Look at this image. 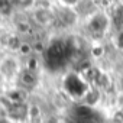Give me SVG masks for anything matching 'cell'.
Masks as SVG:
<instances>
[{"label": "cell", "instance_id": "1", "mask_svg": "<svg viewBox=\"0 0 123 123\" xmlns=\"http://www.w3.org/2000/svg\"><path fill=\"white\" fill-rule=\"evenodd\" d=\"M88 84L86 83L84 78H80L77 74H68L65 81H64V90L68 96L71 97H77V98H83V96L86 94V91L88 90Z\"/></svg>", "mask_w": 123, "mask_h": 123}, {"label": "cell", "instance_id": "2", "mask_svg": "<svg viewBox=\"0 0 123 123\" xmlns=\"http://www.w3.org/2000/svg\"><path fill=\"white\" fill-rule=\"evenodd\" d=\"M110 26V18L106 12H96L87 19V28L94 35L104 33Z\"/></svg>", "mask_w": 123, "mask_h": 123}, {"label": "cell", "instance_id": "3", "mask_svg": "<svg viewBox=\"0 0 123 123\" xmlns=\"http://www.w3.org/2000/svg\"><path fill=\"white\" fill-rule=\"evenodd\" d=\"M31 18L36 25H39L42 28H46V26H51L56 20V13L49 6H38L32 10Z\"/></svg>", "mask_w": 123, "mask_h": 123}, {"label": "cell", "instance_id": "4", "mask_svg": "<svg viewBox=\"0 0 123 123\" xmlns=\"http://www.w3.org/2000/svg\"><path fill=\"white\" fill-rule=\"evenodd\" d=\"M20 64L18 58L15 56H5L0 61V74H2L6 80H18L20 74Z\"/></svg>", "mask_w": 123, "mask_h": 123}, {"label": "cell", "instance_id": "5", "mask_svg": "<svg viewBox=\"0 0 123 123\" xmlns=\"http://www.w3.org/2000/svg\"><path fill=\"white\" fill-rule=\"evenodd\" d=\"M28 103H15L9 104L6 109V117L10 123H23L28 120Z\"/></svg>", "mask_w": 123, "mask_h": 123}, {"label": "cell", "instance_id": "6", "mask_svg": "<svg viewBox=\"0 0 123 123\" xmlns=\"http://www.w3.org/2000/svg\"><path fill=\"white\" fill-rule=\"evenodd\" d=\"M18 83L20 84V88L31 90L38 84V75L31 70H22L18 77Z\"/></svg>", "mask_w": 123, "mask_h": 123}, {"label": "cell", "instance_id": "7", "mask_svg": "<svg viewBox=\"0 0 123 123\" xmlns=\"http://www.w3.org/2000/svg\"><path fill=\"white\" fill-rule=\"evenodd\" d=\"M81 100H83V104H84V106L93 109V107H96V106L100 103V100H101V90L97 88V87H88V90L86 91V94L83 96Z\"/></svg>", "mask_w": 123, "mask_h": 123}, {"label": "cell", "instance_id": "8", "mask_svg": "<svg viewBox=\"0 0 123 123\" xmlns=\"http://www.w3.org/2000/svg\"><path fill=\"white\" fill-rule=\"evenodd\" d=\"M77 18H78V15H77V12L74 9H65V7H62L56 13V20H59L61 23L65 25V26L74 25L77 22Z\"/></svg>", "mask_w": 123, "mask_h": 123}, {"label": "cell", "instance_id": "9", "mask_svg": "<svg viewBox=\"0 0 123 123\" xmlns=\"http://www.w3.org/2000/svg\"><path fill=\"white\" fill-rule=\"evenodd\" d=\"M6 97H7V100H9V104H15V103H26V98H28V90L20 88V87H16V88L7 91Z\"/></svg>", "mask_w": 123, "mask_h": 123}, {"label": "cell", "instance_id": "10", "mask_svg": "<svg viewBox=\"0 0 123 123\" xmlns=\"http://www.w3.org/2000/svg\"><path fill=\"white\" fill-rule=\"evenodd\" d=\"M28 120L31 123H39L42 120V109L36 103H29L28 107Z\"/></svg>", "mask_w": 123, "mask_h": 123}, {"label": "cell", "instance_id": "11", "mask_svg": "<svg viewBox=\"0 0 123 123\" xmlns=\"http://www.w3.org/2000/svg\"><path fill=\"white\" fill-rule=\"evenodd\" d=\"M23 42L20 41L19 38V33H10L9 38H7V43H6V48H9L10 51H18L19 52V48Z\"/></svg>", "mask_w": 123, "mask_h": 123}, {"label": "cell", "instance_id": "12", "mask_svg": "<svg viewBox=\"0 0 123 123\" xmlns=\"http://www.w3.org/2000/svg\"><path fill=\"white\" fill-rule=\"evenodd\" d=\"M13 10L12 0H0V15H10Z\"/></svg>", "mask_w": 123, "mask_h": 123}, {"label": "cell", "instance_id": "13", "mask_svg": "<svg viewBox=\"0 0 123 123\" xmlns=\"http://www.w3.org/2000/svg\"><path fill=\"white\" fill-rule=\"evenodd\" d=\"M104 54H106V49L101 43H96L90 48V55L94 56V58H101Z\"/></svg>", "mask_w": 123, "mask_h": 123}, {"label": "cell", "instance_id": "14", "mask_svg": "<svg viewBox=\"0 0 123 123\" xmlns=\"http://www.w3.org/2000/svg\"><path fill=\"white\" fill-rule=\"evenodd\" d=\"M113 45H114V48H116L117 51H122V52H123V29H120V31L114 35V38H113Z\"/></svg>", "mask_w": 123, "mask_h": 123}, {"label": "cell", "instance_id": "15", "mask_svg": "<svg viewBox=\"0 0 123 123\" xmlns=\"http://www.w3.org/2000/svg\"><path fill=\"white\" fill-rule=\"evenodd\" d=\"M32 51H33L32 45H31V43H26V42H23V43L20 45V48H19V54H20L22 56H31Z\"/></svg>", "mask_w": 123, "mask_h": 123}, {"label": "cell", "instance_id": "16", "mask_svg": "<svg viewBox=\"0 0 123 123\" xmlns=\"http://www.w3.org/2000/svg\"><path fill=\"white\" fill-rule=\"evenodd\" d=\"M13 2L20 7V9H29L35 5L36 0H13Z\"/></svg>", "mask_w": 123, "mask_h": 123}, {"label": "cell", "instance_id": "17", "mask_svg": "<svg viewBox=\"0 0 123 123\" xmlns=\"http://www.w3.org/2000/svg\"><path fill=\"white\" fill-rule=\"evenodd\" d=\"M80 2L81 0H59V3L62 5V7H65V9H74Z\"/></svg>", "mask_w": 123, "mask_h": 123}, {"label": "cell", "instance_id": "18", "mask_svg": "<svg viewBox=\"0 0 123 123\" xmlns=\"http://www.w3.org/2000/svg\"><path fill=\"white\" fill-rule=\"evenodd\" d=\"M116 103H117V107H119V111H123V91H120L116 97Z\"/></svg>", "mask_w": 123, "mask_h": 123}, {"label": "cell", "instance_id": "19", "mask_svg": "<svg viewBox=\"0 0 123 123\" xmlns=\"http://www.w3.org/2000/svg\"><path fill=\"white\" fill-rule=\"evenodd\" d=\"M5 83H6V78H5L2 74H0V87H3V86H5Z\"/></svg>", "mask_w": 123, "mask_h": 123}, {"label": "cell", "instance_id": "20", "mask_svg": "<svg viewBox=\"0 0 123 123\" xmlns=\"http://www.w3.org/2000/svg\"><path fill=\"white\" fill-rule=\"evenodd\" d=\"M122 84H123V75H122Z\"/></svg>", "mask_w": 123, "mask_h": 123}]
</instances>
